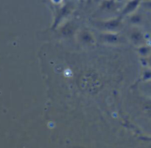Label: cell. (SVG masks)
<instances>
[{
    "instance_id": "1",
    "label": "cell",
    "mask_w": 151,
    "mask_h": 148,
    "mask_svg": "<svg viewBox=\"0 0 151 148\" xmlns=\"http://www.w3.org/2000/svg\"><path fill=\"white\" fill-rule=\"evenodd\" d=\"M140 1H141V0H132V1H131L125 7V11L128 12L130 10H133L134 9H135L139 5Z\"/></svg>"
},
{
    "instance_id": "2",
    "label": "cell",
    "mask_w": 151,
    "mask_h": 148,
    "mask_svg": "<svg viewBox=\"0 0 151 148\" xmlns=\"http://www.w3.org/2000/svg\"><path fill=\"white\" fill-rule=\"evenodd\" d=\"M144 6L146 8L151 9V0H148V1L144 2Z\"/></svg>"
}]
</instances>
